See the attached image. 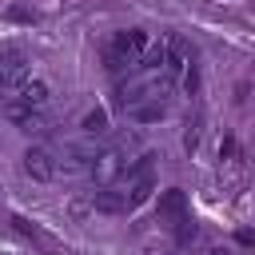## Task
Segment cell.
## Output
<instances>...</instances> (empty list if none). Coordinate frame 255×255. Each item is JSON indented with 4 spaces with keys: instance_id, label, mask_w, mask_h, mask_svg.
<instances>
[{
    "instance_id": "4",
    "label": "cell",
    "mask_w": 255,
    "mask_h": 255,
    "mask_svg": "<svg viewBox=\"0 0 255 255\" xmlns=\"http://www.w3.org/2000/svg\"><path fill=\"white\" fill-rule=\"evenodd\" d=\"M24 171H28L32 179L48 183V179L56 175V159H52V151H48V147H28V151H24Z\"/></svg>"
},
{
    "instance_id": "5",
    "label": "cell",
    "mask_w": 255,
    "mask_h": 255,
    "mask_svg": "<svg viewBox=\"0 0 255 255\" xmlns=\"http://www.w3.org/2000/svg\"><path fill=\"white\" fill-rule=\"evenodd\" d=\"M0 116H4L8 124L28 128V131H44V120H40V116H36V108H28L24 100H8V104L0 108Z\"/></svg>"
},
{
    "instance_id": "15",
    "label": "cell",
    "mask_w": 255,
    "mask_h": 255,
    "mask_svg": "<svg viewBox=\"0 0 255 255\" xmlns=\"http://www.w3.org/2000/svg\"><path fill=\"white\" fill-rule=\"evenodd\" d=\"M183 147H187V151H195V147H199V116H195V120H187V131H183Z\"/></svg>"
},
{
    "instance_id": "22",
    "label": "cell",
    "mask_w": 255,
    "mask_h": 255,
    "mask_svg": "<svg viewBox=\"0 0 255 255\" xmlns=\"http://www.w3.org/2000/svg\"><path fill=\"white\" fill-rule=\"evenodd\" d=\"M0 88H4V80H0Z\"/></svg>"
},
{
    "instance_id": "6",
    "label": "cell",
    "mask_w": 255,
    "mask_h": 255,
    "mask_svg": "<svg viewBox=\"0 0 255 255\" xmlns=\"http://www.w3.org/2000/svg\"><path fill=\"white\" fill-rule=\"evenodd\" d=\"M155 215L159 219H179V215H187V191L183 187H167L163 195H159V203H155Z\"/></svg>"
},
{
    "instance_id": "2",
    "label": "cell",
    "mask_w": 255,
    "mask_h": 255,
    "mask_svg": "<svg viewBox=\"0 0 255 255\" xmlns=\"http://www.w3.org/2000/svg\"><path fill=\"white\" fill-rule=\"evenodd\" d=\"M108 48H112V52H120L124 60L139 64V56H143V48H147V32H143V28H128V32H116Z\"/></svg>"
},
{
    "instance_id": "7",
    "label": "cell",
    "mask_w": 255,
    "mask_h": 255,
    "mask_svg": "<svg viewBox=\"0 0 255 255\" xmlns=\"http://www.w3.org/2000/svg\"><path fill=\"white\" fill-rule=\"evenodd\" d=\"M92 211H100V215H124L128 211V195L112 191V187H100V191H92Z\"/></svg>"
},
{
    "instance_id": "12",
    "label": "cell",
    "mask_w": 255,
    "mask_h": 255,
    "mask_svg": "<svg viewBox=\"0 0 255 255\" xmlns=\"http://www.w3.org/2000/svg\"><path fill=\"white\" fill-rule=\"evenodd\" d=\"M151 191H155V179H151V175H143V179H135V183H131V195H128V207H135V203H143V199H151Z\"/></svg>"
},
{
    "instance_id": "16",
    "label": "cell",
    "mask_w": 255,
    "mask_h": 255,
    "mask_svg": "<svg viewBox=\"0 0 255 255\" xmlns=\"http://www.w3.org/2000/svg\"><path fill=\"white\" fill-rule=\"evenodd\" d=\"M88 211H92V199H88V203H84V199H72V203H68V215H72V219H84Z\"/></svg>"
},
{
    "instance_id": "18",
    "label": "cell",
    "mask_w": 255,
    "mask_h": 255,
    "mask_svg": "<svg viewBox=\"0 0 255 255\" xmlns=\"http://www.w3.org/2000/svg\"><path fill=\"white\" fill-rule=\"evenodd\" d=\"M231 155H235V139H223L219 143V159H231Z\"/></svg>"
},
{
    "instance_id": "3",
    "label": "cell",
    "mask_w": 255,
    "mask_h": 255,
    "mask_svg": "<svg viewBox=\"0 0 255 255\" xmlns=\"http://www.w3.org/2000/svg\"><path fill=\"white\" fill-rule=\"evenodd\" d=\"M0 80H4V88L8 84H24L28 80V60H24V52H16V48H0Z\"/></svg>"
},
{
    "instance_id": "17",
    "label": "cell",
    "mask_w": 255,
    "mask_h": 255,
    "mask_svg": "<svg viewBox=\"0 0 255 255\" xmlns=\"http://www.w3.org/2000/svg\"><path fill=\"white\" fill-rule=\"evenodd\" d=\"M183 88H187V92L195 96V88H199V72H195V64H191V68L183 72Z\"/></svg>"
},
{
    "instance_id": "11",
    "label": "cell",
    "mask_w": 255,
    "mask_h": 255,
    "mask_svg": "<svg viewBox=\"0 0 255 255\" xmlns=\"http://www.w3.org/2000/svg\"><path fill=\"white\" fill-rule=\"evenodd\" d=\"M80 128H84L88 135H104V131H108V112H104V108H92V112L84 116Z\"/></svg>"
},
{
    "instance_id": "9",
    "label": "cell",
    "mask_w": 255,
    "mask_h": 255,
    "mask_svg": "<svg viewBox=\"0 0 255 255\" xmlns=\"http://www.w3.org/2000/svg\"><path fill=\"white\" fill-rule=\"evenodd\" d=\"M163 64H167V44H147L135 68H143V72H155V68H163Z\"/></svg>"
},
{
    "instance_id": "13",
    "label": "cell",
    "mask_w": 255,
    "mask_h": 255,
    "mask_svg": "<svg viewBox=\"0 0 255 255\" xmlns=\"http://www.w3.org/2000/svg\"><path fill=\"white\" fill-rule=\"evenodd\" d=\"M195 235H199L195 219H191V215H179V219H175V243H191Z\"/></svg>"
},
{
    "instance_id": "20",
    "label": "cell",
    "mask_w": 255,
    "mask_h": 255,
    "mask_svg": "<svg viewBox=\"0 0 255 255\" xmlns=\"http://www.w3.org/2000/svg\"><path fill=\"white\" fill-rule=\"evenodd\" d=\"M211 255H231V251L227 247H211Z\"/></svg>"
},
{
    "instance_id": "10",
    "label": "cell",
    "mask_w": 255,
    "mask_h": 255,
    "mask_svg": "<svg viewBox=\"0 0 255 255\" xmlns=\"http://www.w3.org/2000/svg\"><path fill=\"white\" fill-rule=\"evenodd\" d=\"M131 116H135L139 124H155V120H163V116H167V108H163V100H143V104H135V108H131Z\"/></svg>"
},
{
    "instance_id": "1",
    "label": "cell",
    "mask_w": 255,
    "mask_h": 255,
    "mask_svg": "<svg viewBox=\"0 0 255 255\" xmlns=\"http://www.w3.org/2000/svg\"><path fill=\"white\" fill-rule=\"evenodd\" d=\"M124 155L116 151V147H108V151H96V159H92V179L100 183V187H112L120 175H124Z\"/></svg>"
},
{
    "instance_id": "14",
    "label": "cell",
    "mask_w": 255,
    "mask_h": 255,
    "mask_svg": "<svg viewBox=\"0 0 255 255\" xmlns=\"http://www.w3.org/2000/svg\"><path fill=\"white\" fill-rule=\"evenodd\" d=\"M12 223H16V231H20V235H32V239H40V243H48V239H44V231H40L36 223H28L24 215H12Z\"/></svg>"
},
{
    "instance_id": "8",
    "label": "cell",
    "mask_w": 255,
    "mask_h": 255,
    "mask_svg": "<svg viewBox=\"0 0 255 255\" xmlns=\"http://www.w3.org/2000/svg\"><path fill=\"white\" fill-rule=\"evenodd\" d=\"M16 100H24L28 108H44V104H48V84H44V80H24V84L16 88Z\"/></svg>"
},
{
    "instance_id": "21",
    "label": "cell",
    "mask_w": 255,
    "mask_h": 255,
    "mask_svg": "<svg viewBox=\"0 0 255 255\" xmlns=\"http://www.w3.org/2000/svg\"><path fill=\"white\" fill-rule=\"evenodd\" d=\"M147 255H167V251H163V247H151V251H147Z\"/></svg>"
},
{
    "instance_id": "19",
    "label": "cell",
    "mask_w": 255,
    "mask_h": 255,
    "mask_svg": "<svg viewBox=\"0 0 255 255\" xmlns=\"http://www.w3.org/2000/svg\"><path fill=\"white\" fill-rule=\"evenodd\" d=\"M235 239H239V243H247V247H251V243H255V231H247V227H243V231H239V235H235Z\"/></svg>"
}]
</instances>
